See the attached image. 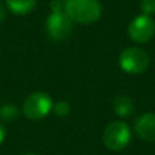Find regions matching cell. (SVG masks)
<instances>
[{
  "mask_svg": "<svg viewBox=\"0 0 155 155\" xmlns=\"http://www.w3.org/2000/svg\"><path fill=\"white\" fill-rule=\"evenodd\" d=\"M64 12L75 23H95L102 15V7L98 0H67Z\"/></svg>",
  "mask_w": 155,
  "mask_h": 155,
  "instance_id": "6da1fadb",
  "label": "cell"
},
{
  "mask_svg": "<svg viewBox=\"0 0 155 155\" xmlns=\"http://www.w3.org/2000/svg\"><path fill=\"white\" fill-rule=\"evenodd\" d=\"M118 63H120V67L124 72L129 74V75H139L148 68L150 56L143 49L131 46V48H127L121 52Z\"/></svg>",
  "mask_w": 155,
  "mask_h": 155,
  "instance_id": "7a4b0ae2",
  "label": "cell"
},
{
  "mask_svg": "<svg viewBox=\"0 0 155 155\" xmlns=\"http://www.w3.org/2000/svg\"><path fill=\"white\" fill-rule=\"evenodd\" d=\"M52 109H53V101L51 95L42 91L30 94L22 105V113L29 120H41L46 117Z\"/></svg>",
  "mask_w": 155,
  "mask_h": 155,
  "instance_id": "3957f363",
  "label": "cell"
},
{
  "mask_svg": "<svg viewBox=\"0 0 155 155\" xmlns=\"http://www.w3.org/2000/svg\"><path fill=\"white\" fill-rule=\"evenodd\" d=\"M102 142L112 151H121L131 142V129L124 121H113L105 128Z\"/></svg>",
  "mask_w": 155,
  "mask_h": 155,
  "instance_id": "277c9868",
  "label": "cell"
},
{
  "mask_svg": "<svg viewBox=\"0 0 155 155\" xmlns=\"http://www.w3.org/2000/svg\"><path fill=\"white\" fill-rule=\"evenodd\" d=\"M46 33L53 41H63L72 33V21L63 11H52L46 19Z\"/></svg>",
  "mask_w": 155,
  "mask_h": 155,
  "instance_id": "5b68a950",
  "label": "cell"
},
{
  "mask_svg": "<svg viewBox=\"0 0 155 155\" xmlns=\"http://www.w3.org/2000/svg\"><path fill=\"white\" fill-rule=\"evenodd\" d=\"M128 34L132 41L146 44L155 34V21L148 15H139L129 23Z\"/></svg>",
  "mask_w": 155,
  "mask_h": 155,
  "instance_id": "8992f818",
  "label": "cell"
},
{
  "mask_svg": "<svg viewBox=\"0 0 155 155\" xmlns=\"http://www.w3.org/2000/svg\"><path fill=\"white\" fill-rule=\"evenodd\" d=\"M135 132L142 140L155 142V113H144L135 121Z\"/></svg>",
  "mask_w": 155,
  "mask_h": 155,
  "instance_id": "52a82bcc",
  "label": "cell"
},
{
  "mask_svg": "<svg viewBox=\"0 0 155 155\" xmlns=\"http://www.w3.org/2000/svg\"><path fill=\"white\" fill-rule=\"evenodd\" d=\"M113 107H114V112L117 113L120 117H129L135 110L134 102L127 95L116 97L114 101H113Z\"/></svg>",
  "mask_w": 155,
  "mask_h": 155,
  "instance_id": "ba28073f",
  "label": "cell"
},
{
  "mask_svg": "<svg viewBox=\"0 0 155 155\" xmlns=\"http://www.w3.org/2000/svg\"><path fill=\"white\" fill-rule=\"evenodd\" d=\"M8 8L11 12L18 14V15H25L34 10L37 0H5Z\"/></svg>",
  "mask_w": 155,
  "mask_h": 155,
  "instance_id": "9c48e42d",
  "label": "cell"
},
{
  "mask_svg": "<svg viewBox=\"0 0 155 155\" xmlns=\"http://www.w3.org/2000/svg\"><path fill=\"white\" fill-rule=\"evenodd\" d=\"M19 116V109L14 104H5L0 107V118L4 121H12Z\"/></svg>",
  "mask_w": 155,
  "mask_h": 155,
  "instance_id": "30bf717a",
  "label": "cell"
},
{
  "mask_svg": "<svg viewBox=\"0 0 155 155\" xmlns=\"http://www.w3.org/2000/svg\"><path fill=\"white\" fill-rule=\"evenodd\" d=\"M70 110H71V106L67 101H59V102H56V104H53V112L56 113L59 117H65V116H68Z\"/></svg>",
  "mask_w": 155,
  "mask_h": 155,
  "instance_id": "8fae6325",
  "label": "cell"
},
{
  "mask_svg": "<svg viewBox=\"0 0 155 155\" xmlns=\"http://www.w3.org/2000/svg\"><path fill=\"white\" fill-rule=\"evenodd\" d=\"M140 8H142L144 15H153V14H155V0H142Z\"/></svg>",
  "mask_w": 155,
  "mask_h": 155,
  "instance_id": "7c38bea8",
  "label": "cell"
},
{
  "mask_svg": "<svg viewBox=\"0 0 155 155\" xmlns=\"http://www.w3.org/2000/svg\"><path fill=\"white\" fill-rule=\"evenodd\" d=\"M5 16H7V12H5V8H4V5L0 3V23H2L3 21L5 19Z\"/></svg>",
  "mask_w": 155,
  "mask_h": 155,
  "instance_id": "4fadbf2b",
  "label": "cell"
},
{
  "mask_svg": "<svg viewBox=\"0 0 155 155\" xmlns=\"http://www.w3.org/2000/svg\"><path fill=\"white\" fill-rule=\"evenodd\" d=\"M4 137H5V129H4V127H3L2 124H0V144L3 143Z\"/></svg>",
  "mask_w": 155,
  "mask_h": 155,
  "instance_id": "5bb4252c",
  "label": "cell"
},
{
  "mask_svg": "<svg viewBox=\"0 0 155 155\" xmlns=\"http://www.w3.org/2000/svg\"><path fill=\"white\" fill-rule=\"evenodd\" d=\"M25 155H37V154H31V153H30V154H25Z\"/></svg>",
  "mask_w": 155,
  "mask_h": 155,
  "instance_id": "9a60e30c",
  "label": "cell"
}]
</instances>
